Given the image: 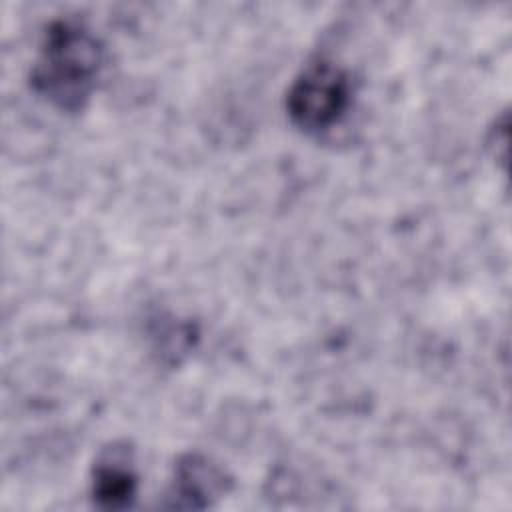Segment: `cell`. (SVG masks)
I'll use <instances>...</instances> for the list:
<instances>
[{
    "mask_svg": "<svg viewBox=\"0 0 512 512\" xmlns=\"http://www.w3.org/2000/svg\"><path fill=\"white\" fill-rule=\"evenodd\" d=\"M104 48L92 30L76 20H54L42 38L30 72L36 94L60 110H80L98 80Z\"/></svg>",
    "mask_w": 512,
    "mask_h": 512,
    "instance_id": "6da1fadb",
    "label": "cell"
},
{
    "mask_svg": "<svg viewBox=\"0 0 512 512\" xmlns=\"http://www.w3.org/2000/svg\"><path fill=\"white\" fill-rule=\"evenodd\" d=\"M350 78L328 60L308 64L290 84L286 110L290 120L306 130L320 132L334 126L350 106Z\"/></svg>",
    "mask_w": 512,
    "mask_h": 512,
    "instance_id": "7a4b0ae2",
    "label": "cell"
},
{
    "mask_svg": "<svg viewBox=\"0 0 512 512\" xmlns=\"http://www.w3.org/2000/svg\"><path fill=\"white\" fill-rule=\"evenodd\" d=\"M138 476L128 444H112L102 450L92 468V496L104 510L128 508L136 498Z\"/></svg>",
    "mask_w": 512,
    "mask_h": 512,
    "instance_id": "3957f363",
    "label": "cell"
},
{
    "mask_svg": "<svg viewBox=\"0 0 512 512\" xmlns=\"http://www.w3.org/2000/svg\"><path fill=\"white\" fill-rule=\"evenodd\" d=\"M224 472L200 454H186L178 460L172 480V504L176 508H206L226 492Z\"/></svg>",
    "mask_w": 512,
    "mask_h": 512,
    "instance_id": "277c9868",
    "label": "cell"
}]
</instances>
